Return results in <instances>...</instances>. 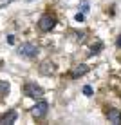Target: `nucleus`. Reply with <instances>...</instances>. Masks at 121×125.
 Masks as SVG:
<instances>
[{
  "label": "nucleus",
  "mask_w": 121,
  "mask_h": 125,
  "mask_svg": "<svg viewBox=\"0 0 121 125\" xmlns=\"http://www.w3.org/2000/svg\"><path fill=\"white\" fill-rule=\"evenodd\" d=\"M89 73V65H85V63H78V65H74L71 69V78L72 80H78L80 76L87 74Z\"/></svg>",
  "instance_id": "5"
},
{
  "label": "nucleus",
  "mask_w": 121,
  "mask_h": 125,
  "mask_svg": "<svg viewBox=\"0 0 121 125\" xmlns=\"http://www.w3.org/2000/svg\"><path fill=\"white\" fill-rule=\"evenodd\" d=\"M47 113H49V103H47L45 100H40L36 103V105L33 107V111H31V114L34 116L36 120H42V118H45Z\"/></svg>",
  "instance_id": "4"
},
{
  "label": "nucleus",
  "mask_w": 121,
  "mask_h": 125,
  "mask_svg": "<svg viewBox=\"0 0 121 125\" xmlns=\"http://www.w3.org/2000/svg\"><path fill=\"white\" fill-rule=\"evenodd\" d=\"M56 25V16L54 15H49V13H45V15L40 16V20H38V29L44 33H49L51 29H54Z\"/></svg>",
  "instance_id": "1"
},
{
  "label": "nucleus",
  "mask_w": 121,
  "mask_h": 125,
  "mask_svg": "<svg viewBox=\"0 0 121 125\" xmlns=\"http://www.w3.org/2000/svg\"><path fill=\"white\" fill-rule=\"evenodd\" d=\"M24 94L29 98H42L44 96V89L36 83V82H27L24 85Z\"/></svg>",
  "instance_id": "3"
},
{
  "label": "nucleus",
  "mask_w": 121,
  "mask_h": 125,
  "mask_svg": "<svg viewBox=\"0 0 121 125\" xmlns=\"http://www.w3.org/2000/svg\"><path fill=\"white\" fill-rule=\"evenodd\" d=\"M38 51L40 49L34 44H31V42H24V44H20V47H18V54L24 56V58H36Z\"/></svg>",
  "instance_id": "2"
},
{
  "label": "nucleus",
  "mask_w": 121,
  "mask_h": 125,
  "mask_svg": "<svg viewBox=\"0 0 121 125\" xmlns=\"http://www.w3.org/2000/svg\"><path fill=\"white\" fill-rule=\"evenodd\" d=\"M40 73H44V74H51V73H54V63H49V62L42 63Z\"/></svg>",
  "instance_id": "8"
},
{
  "label": "nucleus",
  "mask_w": 121,
  "mask_h": 125,
  "mask_svg": "<svg viewBox=\"0 0 121 125\" xmlns=\"http://www.w3.org/2000/svg\"><path fill=\"white\" fill-rule=\"evenodd\" d=\"M83 93L87 94V96H90V94H92V87H90V85H85V89H83Z\"/></svg>",
  "instance_id": "10"
},
{
  "label": "nucleus",
  "mask_w": 121,
  "mask_h": 125,
  "mask_svg": "<svg viewBox=\"0 0 121 125\" xmlns=\"http://www.w3.org/2000/svg\"><path fill=\"white\" fill-rule=\"evenodd\" d=\"M15 122H16V113H15V111H7V113L0 114V125L15 123Z\"/></svg>",
  "instance_id": "6"
},
{
  "label": "nucleus",
  "mask_w": 121,
  "mask_h": 125,
  "mask_svg": "<svg viewBox=\"0 0 121 125\" xmlns=\"http://www.w3.org/2000/svg\"><path fill=\"white\" fill-rule=\"evenodd\" d=\"M116 44H118V47L121 49V36H118V42H116Z\"/></svg>",
  "instance_id": "11"
},
{
  "label": "nucleus",
  "mask_w": 121,
  "mask_h": 125,
  "mask_svg": "<svg viewBox=\"0 0 121 125\" xmlns=\"http://www.w3.org/2000/svg\"><path fill=\"white\" fill-rule=\"evenodd\" d=\"M7 93H9V83L0 80V94H7Z\"/></svg>",
  "instance_id": "9"
},
{
  "label": "nucleus",
  "mask_w": 121,
  "mask_h": 125,
  "mask_svg": "<svg viewBox=\"0 0 121 125\" xmlns=\"http://www.w3.org/2000/svg\"><path fill=\"white\" fill-rule=\"evenodd\" d=\"M107 118L112 123H121V111L119 109H109L107 111Z\"/></svg>",
  "instance_id": "7"
}]
</instances>
